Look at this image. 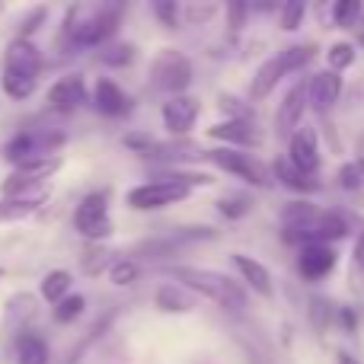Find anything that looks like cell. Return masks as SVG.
Listing matches in <instances>:
<instances>
[{"label": "cell", "instance_id": "d6986e66", "mask_svg": "<svg viewBox=\"0 0 364 364\" xmlns=\"http://www.w3.org/2000/svg\"><path fill=\"white\" fill-rule=\"evenodd\" d=\"M230 262H233V269L243 275V282L250 284L256 294H262V297L272 294V275H269V269H265L262 262H256L252 256H243V252H233Z\"/></svg>", "mask_w": 364, "mask_h": 364}, {"label": "cell", "instance_id": "277c9868", "mask_svg": "<svg viewBox=\"0 0 364 364\" xmlns=\"http://www.w3.org/2000/svg\"><path fill=\"white\" fill-rule=\"evenodd\" d=\"M314 55H316L314 45H297V48L278 51L275 58H269V61H265L262 68L256 70V77H252V87H250V96H252V100H262V96H269L282 77H288L291 70H301Z\"/></svg>", "mask_w": 364, "mask_h": 364}, {"label": "cell", "instance_id": "8fae6325", "mask_svg": "<svg viewBox=\"0 0 364 364\" xmlns=\"http://www.w3.org/2000/svg\"><path fill=\"white\" fill-rule=\"evenodd\" d=\"M201 112V102L195 96H173L164 102V125L170 134H186Z\"/></svg>", "mask_w": 364, "mask_h": 364}, {"label": "cell", "instance_id": "484cf974", "mask_svg": "<svg viewBox=\"0 0 364 364\" xmlns=\"http://www.w3.org/2000/svg\"><path fill=\"white\" fill-rule=\"evenodd\" d=\"M83 307H87V301H83L80 294H68L61 304H55V320L58 323H74L77 316L83 314Z\"/></svg>", "mask_w": 364, "mask_h": 364}, {"label": "cell", "instance_id": "e0dca14e", "mask_svg": "<svg viewBox=\"0 0 364 364\" xmlns=\"http://www.w3.org/2000/svg\"><path fill=\"white\" fill-rule=\"evenodd\" d=\"M208 138L227 141V144H237V147H259L262 144V134L252 128V122H243V119H230V122H220V125L208 128Z\"/></svg>", "mask_w": 364, "mask_h": 364}, {"label": "cell", "instance_id": "30bf717a", "mask_svg": "<svg viewBox=\"0 0 364 364\" xmlns=\"http://www.w3.org/2000/svg\"><path fill=\"white\" fill-rule=\"evenodd\" d=\"M288 160L297 173L304 176H314L316 166H320V151H316V132L314 128H301L288 138Z\"/></svg>", "mask_w": 364, "mask_h": 364}, {"label": "cell", "instance_id": "cb8c5ba5", "mask_svg": "<svg viewBox=\"0 0 364 364\" xmlns=\"http://www.w3.org/2000/svg\"><path fill=\"white\" fill-rule=\"evenodd\" d=\"M157 304H160V310H173V314H186V310H192V301H188L179 288H173V284H166V288L157 291Z\"/></svg>", "mask_w": 364, "mask_h": 364}, {"label": "cell", "instance_id": "9c48e42d", "mask_svg": "<svg viewBox=\"0 0 364 364\" xmlns=\"http://www.w3.org/2000/svg\"><path fill=\"white\" fill-rule=\"evenodd\" d=\"M154 83L164 90H173V93H179V90H186L188 83H192V64L186 61V55H179V51H164V55L154 61V70H151Z\"/></svg>", "mask_w": 364, "mask_h": 364}, {"label": "cell", "instance_id": "52a82bcc", "mask_svg": "<svg viewBox=\"0 0 364 364\" xmlns=\"http://www.w3.org/2000/svg\"><path fill=\"white\" fill-rule=\"evenodd\" d=\"M74 227H77V233L87 240H106L109 233H112V218H109L106 195L102 192L87 195L74 211Z\"/></svg>", "mask_w": 364, "mask_h": 364}, {"label": "cell", "instance_id": "3957f363", "mask_svg": "<svg viewBox=\"0 0 364 364\" xmlns=\"http://www.w3.org/2000/svg\"><path fill=\"white\" fill-rule=\"evenodd\" d=\"M122 19V6H70L68 13V36L74 45H106L115 36Z\"/></svg>", "mask_w": 364, "mask_h": 364}, {"label": "cell", "instance_id": "603a6c76", "mask_svg": "<svg viewBox=\"0 0 364 364\" xmlns=\"http://www.w3.org/2000/svg\"><path fill=\"white\" fill-rule=\"evenodd\" d=\"M68 291H70V272L55 269V272H48V275H45V282H42V297H45L48 304H61L64 297H68Z\"/></svg>", "mask_w": 364, "mask_h": 364}, {"label": "cell", "instance_id": "8992f818", "mask_svg": "<svg viewBox=\"0 0 364 364\" xmlns=\"http://www.w3.org/2000/svg\"><path fill=\"white\" fill-rule=\"evenodd\" d=\"M198 157H208L218 170L224 173H233V176L246 179L250 186H269V166H262L259 160H252L250 154L237 151V147H218V151H205Z\"/></svg>", "mask_w": 364, "mask_h": 364}, {"label": "cell", "instance_id": "f1b7e54d", "mask_svg": "<svg viewBox=\"0 0 364 364\" xmlns=\"http://www.w3.org/2000/svg\"><path fill=\"white\" fill-rule=\"evenodd\" d=\"M38 205H29V201L23 198H4L0 201V220H19L26 218V214H32Z\"/></svg>", "mask_w": 364, "mask_h": 364}, {"label": "cell", "instance_id": "7402d4cb", "mask_svg": "<svg viewBox=\"0 0 364 364\" xmlns=\"http://www.w3.org/2000/svg\"><path fill=\"white\" fill-rule=\"evenodd\" d=\"M275 179H282L284 186L297 188V192H316V188H320V182H316L314 176H304V173H297L284 157L275 160Z\"/></svg>", "mask_w": 364, "mask_h": 364}, {"label": "cell", "instance_id": "836d02e7", "mask_svg": "<svg viewBox=\"0 0 364 364\" xmlns=\"http://www.w3.org/2000/svg\"><path fill=\"white\" fill-rule=\"evenodd\" d=\"M218 208L227 214V218H240V214L250 211V201H240V198H224L218 201Z\"/></svg>", "mask_w": 364, "mask_h": 364}, {"label": "cell", "instance_id": "5bb4252c", "mask_svg": "<svg viewBox=\"0 0 364 364\" xmlns=\"http://www.w3.org/2000/svg\"><path fill=\"white\" fill-rule=\"evenodd\" d=\"M336 265V250L333 246H301V256H297V272H301L307 282H320L333 272Z\"/></svg>", "mask_w": 364, "mask_h": 364}, {"label": "cell", "instance_id": "e575fe53", "mask_svg": "<svg viewBox=\"0 0 364 364\" xmlns=\"http://www.w3.org/2000/svg\"><path fill=\"white\" fill-rule=\"evenodd\" d=\"M45 13H48V10H45V6H38V10H32L29 16L23 19V29H19V32H23V36H19V38H29L32 32L38 29V23H42V19H45Z\"/></svg>", "mask_w": 364, "mask_h": 364}, {"label": "cell", "instance_id": "7c38bea8", "mask_svg": "<svg viewBox=\"0 0 364 364\" xmlns=\"http://www.w3.org/2000/svg\"><path fill=\"white\" fill-rule=\"evenodd\" d=\"M304 109H307V83L301 80V83H294V87L288 90L282 109H278V119H275V134L278 138H291V134H294Z\"/></svg>", "mask_w": 364, "mask_h": 364}, {"label": "cell", "instance_id": "8d00e7d4", "mask_svg": "<svg viewBox=\"0 0 364 364\" xmlns=\"http://www.w3.org/2000/svg\"><path fill=\"white\" fill-rule=\"evenodd\" d=\"M227 13H230V29H237V26H240V16H246V6H243V4H233Z\"/></svg>", "mask_w": 364, "mask_h": 364}, {"label": "cell", "instance_id": "d590c367", "mask_svg": "<svg viewBox=\"0 0 364 364\" xmlns=\"http://www.w3.org/2000/svg\"><path fill=\"white\" fill-rule=\"evenodd\" d=\"M154 10H157V16L164 19L170 29H179L176 26V13H179V6L176 4H154Z\"/></svg>", "mask_w": 364, "mask_h": 364}, {"label": "cell", "instance_id": "ac0fdd59", "mask_svg": "<svg viewBox=\"0 0 364 364\" xmlns=\"http://www.w3.org/2000/svg\"><path fill=\"white\" fill-rule=\"evenodd\" d=\"M93 102L102 115H128L132 112V100L125 96V90L119 87L115 80H96V90H93Z\"/></svg>", "mask_w": 364, "mask_h": 364}, {"label": "cell", "instance_id": "d4e9b609", "mask_svg": "<svg viewBox=\"0 0 364 364\" xmlns=\"http://www.w3.org/2000/svg\"><path fill=\"white\" fill-rule=\"evenodd\" d=\"M352 64H355V45L352 42H336L333 48H329V70H333V74L352 68Z\"/></svg>", "mask_w": 364, "mask_h": 364}, {"label": "cell", "instance_id": "f546056e", "mask_svg": "<svg viewBox=\"0 0 364 364\" xmlns=\"http://www.w3.org/2000/svg\"><path fill=\"white\" fill-rule=\"evenodd\" d=\"M352 291L364 294V230L355 243V252H352Z\"/></svg>", "mask_w": 364, "mask_h": 364}, {"label": "cell", "instance_id": "4316f807", "mask_svg": "<svg viewBox=\"0 0 364 364\" xmlns=\"http://www.w3.org/2000/svg\"><path fill=\"white\" fill-rule=\"evenodd\" d=\"M138 275H141V269L132 259H119V262L109 269V278H112V284H119V288H128L132 282H138Z\"/></svg>", "mask_w": 364, "mask_h": 364}, {"label": "cell", "instance_id": "ffe728a7", "mask_svg": "<svg viewBox=\"0 0 364 364\" xmlns=\"http://www.w3.org/2000/svg\"><path fill=\"white\" fill-rule=\"evenodd\" d=\"M58 170H61V157L48 154V157H32V160H23V164H16L13 176H19V179H26V182H45L48 176H55Z\"/></svg>", "mask_w": 364, "mask_h": 364}, {"label": "cell", "instance_id": "6da1fadb", "mask_svg": "<svg viewBox=\"0 0 364 364\" xmlns=\"http://www.w3.org/2000/svg\"><path fill=\"white\" fill-rule=\"evenodd\" d=\"M284 240L301 246H329L333 240H342L348 233V220L336 211H320L310 201H291L282 211Z\"/></svg>", "mask_w": 364, "mask_h": 364}, {"label": "cell", "instance_id": "f35d334b", "mask_svg": "<svg viewBox=\"0 0 364 364\" xmlns=\"http://www.w3.org/2000/svg\"><path fill=\"white\" fill-rule=\"evenodd\" d=\"M339 364H358V361H355L352 355H339Z\"/></svg>", "mask_w": 364, "mask_h": 364}, {"label": "cell", "instance_id": "d6a6232c", "mask_svg": "<svg viewBox=\"0 0 364 364\" xmlns=\"http://www.w3.org/2000/svg\"><path fill=\"white\" fill-rule=\"evenodd\" d=\"M361 166L358 164H346V166H342V170H339V186L342 188H358L361 186Z\"/></svg>", "mask_w": 364, "mask_h": 364}, {"label": "cell", "instance_id": "1f68e13d", "mask_svg": "<svg viewBox=\"0 0 364 364\" xmlns=\"http://www.w3.org/2000/svg\"><path fill=\"white\" fill-rule=\"evenodd\" d=\"M301 19H304V4H301V0H294V4H288L282 10V29L284 32L297 29V26H301Z\"/></svg>", "mask_w": 364, "mask_h": 364}, {"label": "cell", "instance_id": "83f0119b", "mask_svg": "<svg viewBox=\"0 0 364 364\" xmlns=\"http://www.w3.org/2000/svg\"><path fill=\"white\" fill-rule=\"evenodd\" d=\"M358 16H361V4H358V0H339V4H336V10H333V19H336V26H339V29L355 26V23H358Z\"/></svg>", "mask_w": 364, "mask_h": 364}, {"label": "cell", "instance_id": "9a60e30c", "mask_svg": "<svg viewBox=\"0 0 364 364\" xmlns=\"http://www.w3.org/2000/svg\"><path fill=\"white\" fill-rule=\"evenodd\" d=\"M38 68H42V55H38V48L29 42V38H13V42L6 45L4 70L26 74V77H38Z\"/></svg>", "mask_w": 364, "mask_h": 364}, {"label": "cell", "instance_id": "4fadbf2b", "mask_svg": "<svg viewBox=\"0 0 364 364\" xmlns=\"http://www.w3.org/2000/svg\"><path fill=\"white\" fill-rule=\"evenodd\" d=\"M342 93V77L333 74V70H320L307 80V102L316 109V112H326L339 102Z\"/></svg>", "mask_w": 364, "mask_h": 364}, {"label": "cell", "instance_id": "44dd1931", "mask_svg": "<svg viewBox=\"0 0 364 364\" xmlns=\"http://www.w3.org/2000/svg\"><path fill=\"white\" fill-rule=\"evenodd\" d=\"M16 364H48V346L45 339L26 333L16 339Z\"/></svg>", "mask_w": 364, "mask_h": 364}, {"label": "cell", "instance_id": "4dcf8cb0", "mask_svg": "<svg viewBox=\"0 0 364 364\" xmlns=\"http://www.w3.org/2000/svg\"><path fill=\"white\" fill-rule=\"evenodd\" d=\"M100 58H102L106 64H115V68H122V64H132L134 48H132V45H109V48L102 51Z\"/></svg>", "mask_w": 364, "mask_h": 364}, {"label": "cell", "instance_id": "ba28073f", "mask_svg": "<svg viewBox=\"0 0 364 364\" xmlns=\"http://www.w3.org/2000/svg\"><path fill=\"white\" fill-rule=\"evenodd\" d=\"M64 144V134L61 132H23L16 134L13 141H6L4 147V160L6 164H23V160L32 157H48L55 147Z\"/></svg>", "mask_w": 364, "mask_h": 364}, {"label": "cell", "instance_id": "2e32d148", "mask_svg": "<svg viewBox=\"0 0 364 364\" xmlns=\"http://www.w3.org/2000/svg\"><path fill=\"white\" fill-rule=\"evenodd\" d=\"M48 102H51V109H58V112H74L77 106H83V102H87L83 77H77V74L61 77V80L48 90Z\"/></svg>", "mask_w": 364, "mask_h": 364}, {"label": "cell", "instance_id": "7a4b0ae2", "mask_svg": "<svg viewBox=\"0 0 364 364\" xmlns=\"http://www.w3.org/2000/svg\"><path fill=\"white\" fill-rule=\"evenodd\" d=\"M173 278H179L186 288L198 291L201 297L214 301L218 307L230 310V314H240L246 307L243 284L233 282L230 275H220V272H211V269H195V265H182V269H173Z\"/></svg>", "mask_w": 364, "mask_h": 364}, {"label": "cell", "instance_id": "5b68a950", "mask_svg": "<svg viewBox=\"0 0 364 364\" xmlns=\"http://www.w3.org/2000/svg\"><path fill=\"white\" fill-rule=\"evenodd\" d=\"M188 192H192V188H188L186 182L173 179L170 173H166L164 179L132 188V192H128V208H134V211H157V208L176 205V201L188 198Z\"/></svg>", "mask_w": 364, "mask_h": 364}, {"label": "cell", "instance_id": "74e56055", "mask_svg": "<svg viewBox=\"0 0 364 364\" xmlns=\"http://www.w3.org/2000/svg\"><path fill=\"white\" fill-rule=\"evenodd\" d=\"M339 320H342V326H346L348 333H355V314H352V310H342Z\"/></svg>", "mask_w": 364, "mask_h": 364}, {"label": "cell", "instance_id": "ab89813d", "mask_svg": "<svg viewBox=\"0 0 364 364\" xmlns=\"http://www.w3.org/2000/svg\"><path fill=\"white\" fill-rule=\"evenodd\" d=\"M0 275H4V272H0Z\"/></svg>", "mask_w": 364, "mask_h": 364}]
</instances>
